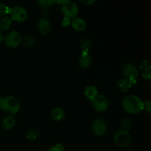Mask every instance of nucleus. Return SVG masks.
Wrapping results in <instances>:
<instances>
[{
	"instance_id": "obj_25",
	"label": "nucleus",
	"mask_w": 151,
	"mask_h": 151,
	"mask_svg": "<svg viewBox=\"0 0 151 151\" xmlns=\"http://www.w3.org/2000/svg\"><path fill=\"white\" fill-rule=\"evenodd\" d=\"M64 150V146L60 143L55 144L54 146H52L51 147L48 149L47 151H63Z\"/></svg>"
},
{
	"instance_id": "obj_11",
	"label": "nucleus",
	"mask_w": 151,
	"mask_h": 151,
	"mask_svg": "<svg viewBox=\"0 0 151 151\" xmlns=\"http://www.w3.org/2000/svg\"><path fill=\"white\" fill-rule=\"evenodd\" d=\"M137 82V80L135 79H121L116 83V87L122 92H127Z\"/></svg>"
},
{
	"instance_id": "obj_7",
	"label": "nucleus",
	"mask_w": 151,
	"mask_h": 151,
	"mask_svg": "<svg viewBox=\"0 0 151 151\" xmlns=\"http://www.w3.org/2000/svg\"><path fill=\"white\" fill-rule=\"evenodd\" d=\"M61 11L65 16V17L74 19L78 16L79 8H78V6L77 5L76 3L68 1L66 3L62 4Z\"/></svg>"
},
{
	"instance_id": "obj_4",
	"label": "nucleus",
	"mask_w": 151,
	"mask_h": 151,
	"mask_svg": "<svg viewBox=\"0 0 151 151\" xmlns=\"http://www.w3.org/2000/svg\"><path fill=\"white\" fill-rule=\"evenodd\" d=\"M22 35L17 31H10L4 37V44L8 48H16L22 42Z\"/></svg>"
},
{
	"instance_id": "obj_27",
	"label": "nucleus",
	"mask_w": 151,
	"mask_h": 151,
	"mask_svg": "<svg viewBox=\"0 0 151 151\" xmlns=\"http://www.w3.org/2000/svg\"><path fill=\"white\" fill-rule=\"evenodd\" d=\"M71 24V20L69 18H67V17H65L63 19V20H62V24L63 25V26L66 27V26H69V24Z\"/></svg>"
},
{
	"instance_id": "obj_12",
	"label": "nucleus",
	"mask_w": 151,
	"mask_h": 151,
	"mask_svg": "<svg viewBox=\"0 0 151 151\" xmlns=\"http://www.w3.org/2000/svg\"><path fill=\"white\" fill-rule=\"evenodd\" d=\"M72 27L75 29V30L78 32H82L86 29L87 24L86 22L83 19L80 17H75L71 22Z\"/></svg>"
},
{
	"instance_id": "obj_22",
	"label": "nucleus",
	"mask_w": 151,
	"mask_h": 151,
	"mask_svg": "<svg viewBox=\"0 0 151 151\" xmlns=\"http://www.w3.org/2000/svg\"><path fill=\"white\" fill-rule=\"evenodd\" d=\"M131 121L129 119L126 118V119H124L121 121V130L122 131H128V130H130L131 127Z\"/></svg>"
},
{
	"instance_id": "obj_18",
	"label": "nucleus",
	"mask_w": 151,
	"mask_h": 151,
	"mask_svg": "<svg viewBox=\"0 0 151 151\" xmlns=\"http://www.w3.org/2000/svg\"><path fill=\"white\" fill-rule=\"evenodd\" d=\"M34 42H35V39H34L33 37L31 36L30 35H27L24 36L23 38H22V42L21 43H22L24 47L29 48L33 45Z\"/></svg>"
},
{
	"instance_id": "obj_13",
	"label": "nucleus",
	"mask_w": 151,
	"mask_h": 151,
	"mask_svg": "<svg viewBox=\"0 0 151 151\" xmlns=\"http://www.w3.org/2000/svg\"><path fill=\"white\" fill-rule=\"evenodd\" d=\"M91 62H92V59L88 52H82V54L78 60V65L82 69H88L91 66Z\"/></svg>"
},
{
	"instance_id": "obj_8",
	"label": "nucleus",
	"mask_w": 151,
	"mask_h": 151,
	"mask_svg": "<svg viewBox=\"0 0 151 151\" xmlns=\"http://www.w3.org/2000/svg\"><path fill=\"white\" fill-rule=\"evenodd\" d=\"M91 130H92V132L94 133L96 137H103L106 134L107 126H106V122L103 119L97 118V119H94V122H92Z\"/></svg>"
},
{
	"instance_id": "obj_15",
	"label": "nucleus",
	"mask_w": 151,
	"mask_h": 151,
	"mask_svg": "<svg viewBox=\"0 0 151 151\" xmlns=\"http://www.w3.org/2000/svg\"><path fill=\"white\" fill-rule=\"evenodd\" d=\"M16 123V121L14 116H12V115H9V116L4 118L2 122H1V127L6 131H10L14 128Z\"/></svg>"
},
{
	"instance_id": "obj_17",
	"label": "nucleus",
	"mask_w": 151,
	"mask_h": 151,
	"mask_svg": "<svg viewBox=\"0 0 151 151\" xmlns=\"http://www.w3.org/2000/svg\"><path fill=\"white\" fill-rule=\"evenodd\" d=\"M12 24V20L9 16H4L0 20V30L7 31L10 28Z\"/></svg>"
},
{
	"instance_id": "obj_14",
	"label": "nucleus",
	"mask_w": 151,
	"mask_h": 151,
	"mask_svg": "<svg viewBox=\"0 0 151 151\" xmlns=\"http://www.w3.org/2000/svg\"><path fill=\"white\" fill-rule=\"evenodd\" d=\"M83 94L87 100L91 101L98 94L97 87L93 85L87 86H86L85 89H84Z\"/></svg>"
},
{
	"instance_id": "obj_30",
	"label": "nucleus",
	"mask_w": 151,
	"mask_h": 151,
	"mask_svg": "<svg viewBox=\"0 0 151 151\" xmlns=\"http://www.w3.org/2000/svg\"><path fill=\"white\" fill-rule=\"evenodd\" d=\"M3 40H4V35H3L2 32H1V31L0 30V44H1V43L2 42Z\"/></svg>"
},
{
	"instance_id": "obj_26",
	"label": "nucleus",
	"mask_w": 151,
	"mask_h": 151,
	"mask_svg": "<svg viewBox=\"0 0 151 151\" xmlns=\"http://www.w3.org/2000/svg\"><path fill=\"white\" fill-rule=\"evenodd\" d=\"M145 110L148 114L151 111V102L150 100H147L145 102H143V110Z\"/></svg>"
},
{
	"instance_id": "obj_16",
	"label": "nucleus",
	"mask_w": 151,
	"mask_h": 151,
	"mask_svg": "<svg viewBox=\"0 0 151 151\" xmlns=\"http://www.w3.org/2000/svg\"><path fill=\"white\" fill-rule=\"evenodd\" d=\"M50 116H51V118L54 121L60 122V121H62L65 118L64 111L61 108L56 107L51 111Z\"/></svg>"
},
{
	"instance_id": "obj_2",
	"label": "nucleus",
	"mask_w": 151,
	"mask_h": 151,
	"mask_svg": "<svg viewBox=\"0 0 151 151\" xmlns=\"http://www.w3.org/2000/svg\"><path fill=\"white\" fill-rule=\"evenodd\" d=\"M21 105L19 100L13 96L1 98L0 102V109L10 115L16 114L20 111Z\"/></svg>"
},
{
	"instance_id": "obj_21",
	"label": "nucleus",
	"mask_w": 151,
	"mask_h": 151,
	"mask_svg": "<svg viewBox=\"0 0 151 151\" xmlns=\"http://www.w3.org/2000/svg\"><path fill=\"white\" fill-rule=\"evenodd\" d=\"M10 10L11 8L7 4L0 2V16H7V14H10Z\"/></svg>"
},
{
	"instance_id": "obj_31",
	"label": "nucleus",
	"mask_w": 151,
	"mask_h": 151,
	"mask_svg": "<svg viewBox=\"0 0 151 151\" xmlns=\"http://www.w3.org/2000/svg\"><path fill=\"white\" fill-rule=\"evenodd\" d=\"M1 97H0V102H1Z\"/></svg>"
},
{
	"instance_id": "obj_24",
	"label": "nucleus",
	"mask_w": 151,
	"mask_h": 151,
	"mask_svg": "<svg viewBox=\"0 0 151 151\" xmlns=\"http://www.w3.org/2000/svg\"><path fill=\"white\" fill-rule=\"evenodd\" d=\"M38 4L41 7L44 8H47L51 6H53L55 4H56V1H50V0H39L38 1Z\"/></svg>"
},
{
	"instance_id": "obj_3",
	"label": "nucleus",
	"mask_w": 151,
	"mask_h": 151,
	"mask_svg": "<svg viewBox=\"0 0 151 151\" xmlns=\"http://www.w3.org/2000/svg\"><path fill=\"white\" fill-rule=\"evenodd\" d=\"M114 142L119 147H128L131 142V137L128 131L119 130L114 135Z\"/></svg>"
},
{
	"instance_id": "obj_5",
	"label": "nucleus",
	"mask_w": 151,
	"mask_h": 151,
	"mask_svg": "<svg viewBox=\"0 0 151 151\" xmlns=\"http://www.w3.org/2000/svg\"><path fill=\"white\" fill-rule=\"evenodd\" d=\"M27 11L22 6H16L10 10V18L12 21L16 22H24L27 19Z\"/></svg>"
},
{
	"instance_id": "obj_20",
	"label": "nucleus",
	"mask_w": 151,
	"mask_h": 151,
	"mask_svg": "<svg viewBox=\"0 0 151 151\" xmlns=\"http://www.w3.org/2000/svg\"><path fill=\"white\" fill-rule=\"evenodd\" d=\"M139 69L143 72H150L151 70V63L149 60L144 59L141 61L139 65Z\"/></svg>"
},
{
	"instance_id": "obj_23",
	"label": "nucleus",
	"mask_w": 151,
	"mask_h": 151,
	"mask_svg": "<svg viewBox=\"0 0 151 151\" xmlns=\"http://www.w3.org/2000/svg\"><path fill=\"white\" fill-rule=\"evenodd\" d=\"M91 41L88 38H84L82 40V52H88V50L91 48Z\"/></svg>"
},
{
	"instance_id": "obj_6",
	"label": "nucleus",
	"mask_w": 151,
	"mask_h": 151,
	"mask_svg": "<svg viewBox=\"0 0 151 151\" xmlns=\"http://www.w3.org/2000/svg\"><path fill=\"white\" fill-rule=\"evenodd\" d=\"M91 102L92 107L97 112H104L109 107V100L103 94H98Z\"/></svg>"
},
{
	"instance_id": "obj_28",
	"label": "nucleus",
	"mask_w": 151,
	"mask_h": 151,
	"mask_svg": "<svg viewBox=\"0 0 151 151\" xmlns=\"http://www.w3.org/2000/svg\"><path fill=\"white\" fill-rule=\"evenodd\" d=\"M81 2L82 3V4H83L84 5H90V4H94V2H95V1L94 0H83V1H81Z\"/></svg>"
},
{
	"instance_id": "obj_1",
	"label": "nucleus",
	"mask_w": 151,
	"mask_h": 151,
	"mask_svg": "<svg viewBox=\"0 0 151 151\" xmlns=\"http://www.w3.org/2000/svg\"><path fill=\"white\" fill-rule=\"evenodd\" d=\"M122 105L124 110L130 114H137L143 110V101L134 94L126 96L122 100Z\"/></svg>"
},
{
	"instance_id": "obj_9",
	"label": "nucleus",
	"mask_w": 151,
	"mask_h": 151,
	"mask_svg": "<svg viewBox=\"0 0 151 151\" xmlns=\"http://www.w3.org/2000/svg\"><path fill=\"white\" fill-rule=\"evenodd\" d=\"M122 72L126 79L137 80V78L139 77V69L134 63H125L122 66Z\"/></svg>"
},
{
	"instance_id": "obj_10",
	"label": "nucleus",
	"mask_w": 151,
	"mask_h": 151,
	"mask_svg": "<svg viewBox=\"0 0 151 151\" xmlns=\"http://www.w3.org/2000/svg\"><path fill=\"white\" fill-rule=\"evenodd\" d=\"M38 30L43 35H48L51 32L52 27L50 21L46 18H41L38 21L37 23Z\"/></svg>"
},
{
	"instance_id": "obj_19",
	"label": "nucleus",
	"mask_w": 151,
	"mask_h": 151,
	"mask_svg": "<svg viewBox=\"0 0 151 151\" xmlns=\"http://www.w3.org/2000/svg\"><path fill=\"white\" fill-rule=\"evenodd\" d=\"M40 136V132L37 129H30L27 133V139L29 141H34L37 139Z\"/></svg>"
},
{
	"instance_id": "obj_29",
	"label": "nucleus",
	"mask_w": 151,
	"mask_h": 151,
	"mask_svg": "<svg viewBox=\"0 0 151 151\" xmlns=\"http://www.w3.org/2000/svg\"><path fill=\"white\" fill-rule=\"evenodd\" d=\"M142 77L145 80H150L151 77L150 72H143V73L142 74Z\"/></svg>"
}]
</instances>
